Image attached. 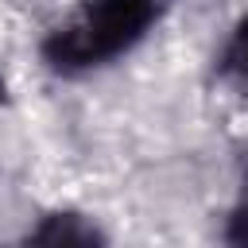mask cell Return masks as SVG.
I'll return each instance as SVG.
<instances>
[{
    "instance_id": "cell-1",
    "label": "cell",
    "mask_w": 248,
    "mask_h": 248,
    "mask_svg": "<svg viewBox=\"0 0 248 248\" xmlns=\"http://www.w3.org/2000/svg\"><path fill=\"white\" fill-rule=\"evenodd\" d=\"M163 4L167 0H81V8L46 35L43 58L62 74L105 66L128 54L155 27Z\"/></svg>"
},
{
    "instance_id": "cell-4",
    "label": "cell",
    "mask_w": 248,
    "mask_h": 248,
    "mask_svg": "<svg viewBox=\"0 0 248 248\" xmlns=\"http://www.w3.org/2000/svg\"><path fill=\"white\" fill-rule=\"evenodd\" d=\"M225 70H232V74H240L248 81V19L236 27V35H232V43L225 50Z\"/></svg>"
},
{
    "instance_id": "cell-5",
    "label": "cell",
    "mask_w": 248,
    "mask_h": 248,
    "mask_svg": "<svg viewBox=\"0 0 248 248\" xmlns=\"http://www.w3.org/2000/svg\"><path fill=\"white\" fill-rule=\"evenodd\" d=\"M4 93H8V85H4V74H0V101H4Z\"/></svg>"
},
{
    "instance_id": "cell-2",
    "label": "cell",
    "mask_w": 248,
    "mask_h": 248,
    "mask_svg": "<svg viewBox=\"0 0 248 248\" xmlns=\"http://www.w3.org/2000/svg\"><path fill=\"white\" fill-rule=\"evenodd\" d=\"M27 248H105L101 229L81 213H50L27 236Z\"/></svg>"
},
{
    "instance_id": "cell-3",
    "label": "cell",
    "mask_w": 248,
    "mask_h": 248,
    "mask_svg": "<svg viewBox=\"0 0 248 248\" xmlns=\"http://www.w3.org/2000/svg\"><path fill=\"white\" fill-rule=\"evenodd\" d=\"M225 244L229 248H248V182L229 213V225H225Z\"/></svg>"
}]
</instances>
